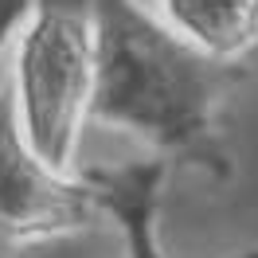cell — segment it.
Here are the masks:
<instances>
[{
  "label": "cell",
  "instance_id": "obj_5",
  "mask_svg": "<svg viewBox=\"0 0 258 258\" xmlns=\"http://www.w3.org/2000/svg\"><path fill=\"white\" fill-rule=\"evenodd\" d=\"M172 35L219 63H246L258 51V0H157Z\"/></svg>",
  "mask_w": 258,
  "mask_h": 258
},
{
  "label": "cell",
  "instance_id": "obj_6",
  "mask_svg": "<svg viewBox=\"0 0 258 258\" xmlns=\"http://www.w3.org/2000/svg\"><path fill=\"white\" fill-rule=\"evenodd\" d=\"M28 4L32 0H0V59H4V51L12 47V35H16L20 20L28 16Z\"/></svg>",
  "mask_w": 258,
  "mask_h": 258
},
{
  "label": "cell",
  "instance_id": "obj_3",
  "mask_svg": "<svg viewBox=\"0 0 258 258\" xmlns=\"http://www.w3.org/2000/svg\"><path fill=\"white\" fill-rule=\"evenodd\" d=\"M98 211L75 172H59L35 157L16 125L12 94L0 90V250L79 235Z\"/></svg>",
  "mask_w": 258,
  "mask_h": 258
},
{
  "label": "cell",
  "instance_id": "obj_7",
  "mask_svg": "<svg viewBox=\"0 0 258 258\" xmlns=\"http://www.w3.org/2000/svg\"><path fill=\"white\" fill-rule=\"evenodd\" d=\"M0 258H16V254H12V250H0Z\"/></svg>",
  "mask_w": 258,
  "mask_h": 258
},
{
  "label": "cell",
  "instance_id": "obj_1",
  "mask_svg": "<svg viewBox=\"0 0 258 258\" xmlns=\"http://www.w3.org/2000/svg\"><path fill=\"white\" fill-rule=\"evenodd\" d=\"M90 117L141 137L168 164H196L227 184L235 161L223 113L231 94L250 79V67L200 55L137 0H90Z\"/></svg>",
  "mask_w": 258,
  "mask_h": 258
},
{
  "label": "cell",
  "instance_id": "obj_4",
  "mask_svg": "<svg viewBox=\"0 0 258 258\" xmlns=\"http://www.w3.org/2000/svg\"><path fill=\"white\" fill-rule=\"evenodd\" d=\"M172 164L164 157L133 164H98L75 176L94 204L98 219H113L125 235L129 258H164L157 242V215H161V188Z\"/></svg>",
  "mask_w": 258,
  "mask_h": 258
},
{
  "label": "cell",
  "instance_id": "obj_2",
  "mask_svg": "<svg viewBox=\"0 0 258 258\" xmlns=\"http://www.w3.org/2000/svg\"><path fill=\"white\" fill-rule=\"evenodd\" d=\"M94 12L90 0H32L12 35V110L35 157L75 168L79 133L90 121Z\"/></svg>",
  "mask_w": 258,
  "mask_h": 258
}]
</instances>
